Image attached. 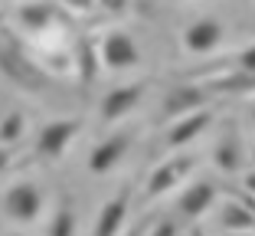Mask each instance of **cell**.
Segmentation results:
<instances>
[{
	"label": "cell",
	"mask_w": 255,
	"mask_h": 236,
	"mask_svg": "<svg viewBox=\"0 0 255 236\" xmlns=\"http://www.w3.org/2000/svg\"><path fill=\"white\" fill-rule=\"evenodd\" d=\"M0 72L13 85H20V89H26V92L49 89V76L43 72V66L33 62L30 56L13 43H0Z\"/></svg>",
	"instance_id": "6da1fadb"
},
{
	"label": "cell",
	"mask_w": 255,
	"mask_h": 236,
	"mask_svg": "<svg viewBox=\"0 0 255 236\" xmlns=\"http://www.w3.org/2000/svg\"><path fill=\"white\" fill-rule=\"evenodd\" d=\"M98 59H102L105 69L121 72V69H134L137 62H141V49H137V43L128 36L125 30H112L98 43Z\"/></svg>",
	"instance_id": "7a4b0ae2"
},
{
	"label": "cell",
	"mask_w": 255,
	"mask_h": 236,
	"mask_svg": "<svg viewBox=\"0 0 255 236\" xmlns=\"http://www.w3.org/2000/svg\"><path fill=\"white\" fill-rule=\"evenodd\" d=\"M43 210V191H39L36 184H13L3 191V214L16 223H30L39 217Z\"/></svg>",
	"instance_id": "3957f363"
},
{
	"label": "cell",
	"mask_w": 255,
	"mask_h": 236,
	"mask_svg": "<svg viewBox=\"0 0 255 236\" xmlns=\"http://www.w3.org/2000/svg\"><path fill=\"white\" fill-rule=\"evenodd\" d=\"M79 128H82V122L79 118H59V122H49L39 128L36 135V154L39 158H62L66 154V148L75 141V135H79Z\"/></svg>",
	"instance_id": "277c9868"
},
{
	"label": "cell",
	"mask_w": 255,
	"mask_h": 236,
	"mask_svg": "<svg viewBox=\"0 0 255 236\" xmlns=\"http://www.w3.org/2000/svg\"><path fill=\"white\" fill-rule=\"evenodd\" d=\"M223 36H226L223 23L213 20V16H206V20H196V23H190L187 30H183V49L193 53V56H206L223 43Z\"/></svg>",
	"instance_id": "5b68a950"
},
{
	"label": "cell",
	"mask_w": 255,
	"mask_h": 236,
	"mask_svg": "<svg viewBox=\"0 0 255 236\" xmlns=\"http://www.w3.org/2000/svg\"><path fill=\"white\" fill-rule=\"evenodd\" d=\"M144 82H131V85H118L102 99V122H118L125 115H131L144 99Z\"/></svg>",
	"instance_id": "8992f818"
},
{
	"label": "cell",
	"mask_w": 255,
	"mask_h": 236,
	"mask_svg": "<svg viewBox=\"0 0 255 236\" xmlns=\"http://www.w3.org/2000/svg\"><path fill=\"white\" fill-rule=\"evenodd\" d=\"M128 145H131L128 135H112V138H105V141H98V145L92 148V154H89V171L95 177L112 174V171L121 164V158L128 154Z\"/></svg>",
	"instance_id": "52a82bcc"
},
{
	"label": "cell",
	"mask_w": 255,
	"mask_h": 236,
	"mask_svg": "<svg viewBox=\"0 0 255 236\" xmlns=\"http://www.w3.org/2000/svg\"><path fill=\"white\" fill-rule=\"evenodd\" d=\"M203 105H206L203 85H170L164 92L160 112H164V118H180V115L193 112V108H203Z\"/></svg>",
	"instance_id": "ba28073f"
},
{
	"label": "cell",
	"mask_w": 255,
	"mask_h": 236,
	"mask_svg": "<svg viewBox=\"0 0 255 236\" xmlns=\"http://www.w3.org/2000/svg\"><path fill=\"white\" fill-rule=\"evenodd\" d=\"M210 125H213V115L206 112V108H193V112L180 115V118H177V125L167 131V145H170V148L190 145V141H196V138L210 128Z\"/></svg>",
	"instance_id": "9c48e42d"
},
{
	"label": "cell",
	"mask_w": 255,
	"mask_h": 236,
	"mask_svg": "<svg viewBox=\"0 0 255 236\" xmlns=\"http://www.w3.org/2000/svg\"><path fill=\"white\" fill-rule=\"evenodd\" d=\"M128 204H131V187H121L112 200H108L102 210H98V220H95V236H115L121 230L128 217Z\"/></svg>",
	"instance_id": "30bf717a"
},
{
	"label": "cell",
	"mask_w": 255,
	"mask_h": 236,
	"mask_svg": "<svg viewBox=\"0 0 255 236\" xmlns=\"http://www.w3.org/2000/svg\"><path fill=\"white\" fill-rule=\"evenodd\" d=\"M213 200H216V187H213V184H206V181H200V184H193V187H187V191L180 194L177 207H180L183 217L196 220V217H203L213 207Z\"/></svg>",
	"instance_id": "8fae6325"
},
{
	"label": "cell",
	"mask_w": 255,
	"mask_h": 236,
	"mask_svg": "<svg viewBox=\"0 0 255 236\" xmlns=\"http://www.w3.org/2000/svg\"><path fill=\"white\" fill-rule=\"evenodd\" d=\"M72 66H75V76H79V85H92L102 69V59H98V46L92 43L89 36H82L75 43V56H72Z\"/></svg>",
	"instance_id": "7c38bea8"
},
{
	"label": "cell",
	"mask_w": 255,
	"mask_h": 236,
	"mask_svg": "<svg viewBox=\"0 0 255 236\" xmlns=\"http://www.w3.org/2000/svg\"><path fill=\"white\" fill-rule=\"evenodd\" d=\"M183 171H187V161H164V164H157V168L150 171V177H147V187H144L147 197L154 200V197H160V194L173 191Z\"/></svg>",
	"instance_id": "4fadbf2b"
},
{
	"label": "cell",
	"mask_w": 255,
	"mask_h": 236,
	"mask_svg": "<svg viewBox=\"0 0 255 236\" xmlns=\"http://www.w3.org/2000/svg\"><path fill=\"white\" fill-rule=\"evenodd\" d=\"M16 20H20L23 30L30 33H43L53 26L56 20V7H49V3H39V0H33V3H23L20 13H16Z\"/></svg>",
	"instance_id": "5bb4252c"
},
{
	"label": "cell",
	"mask_w": 255,
	"mask_h": 236,
	"mask_svg": "<svg viewBox=\"0 0 255 236\" xmlns=\"http://www.w3.org/2000/svg\"><path fill=\"white\" fill-rule=\"evenodd\" d=\"M213 161H216V168L223 171V174H236V171L242 168V141L236 138V131H229V135L216 145Z\"/></svg>",
	"instance_id": "9a60e30c"
},
{
	"label": "cell",
	"mask_w": 255,
	"mask_h": 236,
	"mask_svg": "<svg viewBox=\"0 0 255 236\" xmlns=\"http://www.w3.org/2000/svg\"><path fill=\"white\" fill-rule=\"evenodd\" d=\"M223 230H236V233H252L255 230V210H249L246 204H226L223 214H219Z\"/></svg>",
	"instance_id": "2e32d148"
},
{
	"label": "cell",
	"mask_w": 255,
	"mask_h": 236,
	"mask_svg": "<svg viewBox=\"0 0 255 236\" xmlns=\"http://www.w3.org/2000/svg\"><path fill=\"white\" fill-rule=\"evenodd\" d=\"M203 89H216V92H252L255 89V72H246V69H236L229 76H219L213 79L210 85H203Z\"/></svg>",
	"instance_id": "e0dca14e"
},
{
	"label": "cell",
	"mask_w": 255,
	"mask_h": 236,
	"mask_svg": "<svg viewBox=\"0 0 255 236\" xmlns=\"http://www.w3.org/2000/svg\"><path fill=\"white\" fill-rule=\"evenodd\" d=\"M23 131H26V118H23V112L3 115V122H0V145H13V141H20Z\"/></svg>",
	"instance_id": "ac0fdd59"
},
{
	"label": "cell",
	"mask_w": 255,
	"mask_h": 236,
	"mask_svg": "<svg viewBox=\"0 0 255 236\" xmlns=\"http://www.w3.org/2000/svg\"><path fill=\"white\" fill-rule=\"evenodd\" d=\"M49 233H53V236L75 233V217H72V210H59V214L53 217V223H49Z\"/></svg>",
	"instance_id": "d6986e66"
},
{
	"label": "cell",
	"mask_w": 255,
	"mask_h": 236,
	"mask_svg": "<svg viewBox=\"0 0 255 236\" xmlns=\"http://www.w3.org/2000/svg\"><path fill=\"white\" fill-rule=\"evenodd\" d=\"M95 3L112 16H125L128 10H131V0H95Z\"/></svg>",
	"instance_id": "ffe728a7"
},
{
	"label": "cell",
	"mask_w": 255,
	"mask_h": 236,
	"mask_svg": "<svg viewBox=\"0 0 255 236\" xmlns=\"http://www.w3.org/2000/svg\"><path fill=\"white\" fill-rule=\"evenodd\" d=\"M236 66L246 69V72H255V46H249V49H242L239 59H236Z\"/></svg>",
	"instance_id": "44dd1931"
},
{
	"label": "cell",
	"mask_w": 255,
	"mask_h": 236,
	"mask_svg": "<svg viewBox=\"0 0 255 236\" xmlns=\"http://www.w3.org/2000/svg\"><path fill=\"white\" fill-rule=\"evenodd\" d=\"M69 10H75V13H89L92 7H95V0H62Z\"/></svg>",
	"instance_id": "7402d4cb"
},
{
	"label": "cell",
	"mask_w": 255,
	"mask_h": 236,
	"mask_svg": "<svg viewBox=\"0 0 255 236\" xmlns=\"http://www.w3.org/2000/svg\"><path fill=\"white\" fill-rule=\"evenodd\" d=\"M154 233H157V236H173V233H177V223H160Z\"/></svg>",
	"instance_id": "603a6c76"
},
{
	"label": "cell",
	"mask_w": 255,
	"mask_h": 236,
	"mask_svg": "<svg viewBox=\"0 0 255 236\" xmlns=\"http://www.w3.org/2000/svg\"><path fill=\"white\" fill-rule=\"evenodd\" d=\"M10 168V145H0V171Z\"/></svg>",
	"instance_id": "cb8c5ba5"
},
{
	"label": "cell",
	"mask_w": 255,
	"mask_h": 236,
	"mask_svg": "<svg viewBox=\"0 0 255 236\" xmlns=\"http://www.w3.org/2000/svg\"><path fill=\"white\" fill-rule=\"evenodd\" d=\"M246 191L255 194V171H249V174H246Z\"/></svg>",
	"instance_id": "d4e9b609"
},
{
	"label": "cell",
	"mask_w": 255,
	"mask_h": 236,
	"mask_svg": "<svg viewBox=\"0 0 255 236\" xmlns=\"http://www.w3.org/2000/svg\"><path fill=\"white\" fill-rule=\"evenodd\" d=\"M141 7H144V13H150V10H147V7H150V0H141Z\"/></svg>",
	"instance_id": "484cf974"
},
{
	"label": "cell",
	"mask_w": 255,
	"mask_h": 236,
	"mask_svg": "<svg viewBox=\"0 0 255 236\" xmlns=\"http://www.w3.org/2000/svg\"><path fill=\"white\" fill-rule=\"evenodd\" d=\"M252 115H255V108H252Z\"/></svg>",
	"instance_id": "4316f807"
},
{
	"label": "cell",
	"mask_w": 255,
	"mask_h": 236,
	"mask_svg": "<svg viewBox=\"0 0 255 236\" xmlns=\"http://www.w3.org/2000/svg\"><path fill=\"white\" fill-rule=\"evenodd\" d=\"M252 158H255V154H252Z\"/></svg>",
	"instance_id": "83f0119b"
}]
</instances>
